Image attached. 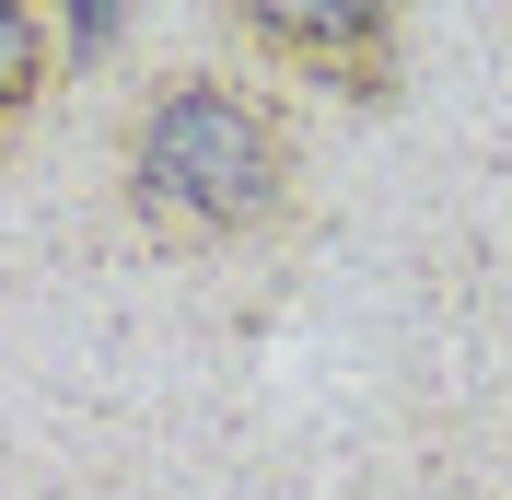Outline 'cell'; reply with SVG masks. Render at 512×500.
Instances as JSON below:
<instances>
[{"mask_svg":"<svg viewBox=\"0 0 512 500\" xmlns=\"http://www.w3.org/2000/svg\"><path fill=\"white\" fill-rule=\"evenodd\" d=\"M291 198H303V140H291L268 82H233V70H198V59L140 82V105L117 128V210L163 256L268 245L291 221Z\"/></svg>","mask_w":512,"mask_h":500,"instance_id":"cell-1","label":"cell"},{"mask_svg":"<svg viewBox=\"0 0 512 500\" xmlns=\"http://www.w3.org/2000/svg\"><path fill=\"white\" fill-rule=\"evenodd\" d=\"M47 12H59V70H94L128 24V0H47Z\"/></svg>","mask_w":512,"mask_h":500,"instance_id":"cell-4","label":"cell"},{"mask_svg":"<svg viewBox=\"0 0 512 500\" xmlns=\"http://www.w3.org/2000/svg\"><path fill=\"white\" fill-rule=\"evenodd\" d=\"M210 12H222L268 70L361 105V117H384L396 82H408V12L419 0H210Z\"/></svg>","mask_w":512,"mask_h":500,"instance_id":"cell-2","label":"cell"},{"mask_svg":"<svg viewBox=\"0 0 512 500\" xmlns=\"http://www.w3.org/2000/svg\"><path fill=\"white\" fill-rule=\"evenodd\" d=\"M47 94H59V12L47 0H0V152L35 128Z\"/></svg>","mask_w":512,"mask_h":500,"instance_id":"cell-3","label":"cell"}]
</instances>
